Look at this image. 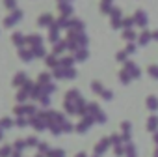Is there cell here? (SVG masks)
I'll use <instances>...</instances> for the list:
<instances>
[{
    "mask_svg": "<svg viewBox=\"0 0 158 157\" xmlns=\"http://www.w3.org/2000/svg\"><path fill=\"white\" fill-rule=\"evenodd\" d=\"M123 129H125V133H128V129H130V125H128V123H123Z\"/></svg>",
    "mask_w": 158,
    "mask_h": 157,
    "instance_id": "8992f818",
    "label": "cell"
},
{
    "mask_svg": "<svg viewBox=\"0 0 158 157\" xmlns=\"http://www.w3.org/2000/svg\"><path fill=\"white\" fill-rule=\"evenodd\" d=\"M154 142H156V144H158V133H156V135H154Z\"/></svg>",
    "mask_w": 158,
    "mask_h": 157,
    "instance_id": "52a82bcc",
    "label": "cell"
},
{
    "mask_svg": "<svg viewBox=\"0 0 158 157\" xmlns=\"http://www.w3.org/2000/svg\"><path fill=\"white\" fill-rule=\"evenodd\" d=\"M108 144H110L108 140H102V142H101V144L97 146V153H102V151H104V150L108 148Z\"/></svg>",
    "mask_w": 158,
    "mask_h": 157,
    "instance_id": "7a4b0ae2",
    "label": "cell"
},
{
    "mask_svg": "<svg viewBox=\"0 0 158 157\" xmlns=\"http://www.w3.org/2000/svg\"><path fill=\"white\" fill-rule=\"evenodd\" d=\"M78 157H86V155H84V153H80V155H78Z\"/></svg>",
    "mask_w": 158,
    "mask_h": 157,
    "instance_id": "9c48e42d",
    "label": "cell"
},
{
    "mask_svg": "<svg viewBox=\"0 0 158 157\" xmlns=\"http://www.w3.org/2000/svg\"><path fill=\"white\" fill-rule=\"evenodd\" d=\"M149 109H158V103H156V97H149Z\"/></svg>",
    "mask_w": 158,
    "mask_h": 157,
    "instance_id": "3957f363",
    "label": "cell"
},
{
    "mask_svg": "<svg viewBox=\"0 0 158 157\" xmlns=\"http://www.w3.org/2000/svg\"><path fill=\"white\" fill-rule=\"evenodd\" d=\"M154 157H158V148H156V151H154Z\"/></svg>",
    "mask_w": 158,
    "mask_h": 157,
    "instance_id": "ba28073f",
    "label": "cell"
},
{
    "mask_svg": "<svg viewBox=\"0 0 158 157\" xmlns=\"http://www.w3.org/2000/svg\"><path fill=\"white\" fill-rule=\"evenodd\" d=\"M149 71H151L154 77H158V67H152V69H149Z\"/></svg>",
    "mask_w": 158,
    "mask_h": 157,
    "instance_id": "5b68a950",
    "label": "cell"
},
{
    "mask_svg": "<svg viewBox=\"0 0 158 157\" xmlns=\"http://www.w3.org/2000/svg\"><path fill=\"white\" fill-rule=\"evenodd\" d=\"M127 153H128V157H136V153H134V148H132V144H128V148H127Z\"/></svg>",
    "mask_w": 158,
    "mask_h": 157,
    "instance_id": "277c9868",
    "label": "cell"
},
{
    "mask_svg": "<svg viewBox=\"0 0 158 157\" xmlns=\"http://www.w3.org/2000/svg\"><path fill=\"white\" fill-rule=\"evenodd\" d=\"M147 127H149L151 131H156V127H158V118H151L149 123H147Z\"/></svg>",
    "mask_w": 158,
    "mask_h": 157,
    "instance_id": "6da1fadb",
    "label": "cell"
}]
</instances>
